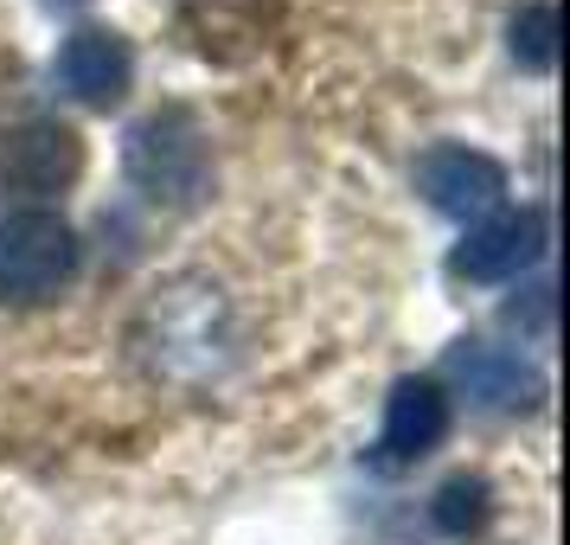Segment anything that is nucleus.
Segmentation results:
<instances>
[{"label":"nucleus","mask_w":570,"mask_h":545,"mask_svg":"<svg viewBox=\"0 0 570 545\" xmlns=\"http://www.w3.org/2000/svg\"><path fill=\"white\" fill-rule=\"evenodd\" d=\"M122 167H129V181L141 199H155V206H199L212 193V142L199 129V116L193 109H155V116H141L129 135H122Z\"/></svg>","instance_id":"1"},{"label":"nucleus","mask_w":570,"mask_h":545,"mask_svg":"<svg viewBox=\"0 0 570 545\" xmlns=\"http://www.w3.org/2000/svg\"><path fill=\"white\" fill-rule=\"evenodd\" d=\"M78 276V232L58 212H7L0 218V302L39 309Z\"/></svg>","instance_id":"2"},{"label":"nucleus","mask_w":570,"mask_h":545,"mask_svg":"<svg viewBox=\"0 0 570 545\" xmlns=\"http://www.w3.org/2000/svg\"><path fill=\"white\" fill-rule=\"evenodd\" d=\"M283 13L288 0H180V39L206 65L237 71V65H257L276 46Z\"/></svg>","instance_id":"3"},{"label":"nucleus","mask_w":570,"mask_h":545,"mask_svg":"<svg viewBox=\"0 0 570 545\" xmlns=\"http://www.w3.org/2000/svg\"><path fill=\"white\" fill-rule=\"evenodd\" d=\"M83 174V142L58 116H27L13 129H0V186L13 199H52Z\"/></svg>","instance_id":"4"},{"label":"nucleus","mask_w":570,"mask_h":545,"mask_svg":"<svg viewBox=\"0 0 570 545\" xmlns=\"http://www.w3.org/2000/svg\"><path fill=\"white\" fill-rule=\"evenodd\" d=\"M416 193L442 212V218H488L507 193V167L481 148H462V142H442L416 160Z\"/></svg>","instance_id":"5"},{"label":"nucleus","mask_w":570,"mask_h":545,"mask_svg":"<svg viewBox=\"0 0 570 545\" xmlns=\"http://www.w3.org/2000/svg\"><path fill=\"white\" fill-rule=\"evenodd\" d=\"M449 437V398L436 379H397L385 398V437L372 449V468H411Z\"/></svg>","instance_id":"6"},{"label":"nucleus","mask_w":570,"mask_h":545,"mask_svg":"<svg viewBox=\"0 0 570 545\" xmlns=\"http://www.w3.org/2000/svg\"><path fill=\"white\" fill-rule=\"evenodd\" d=\"M58 84H65L78 104H90V109L122 104V97H129V84H135L129 39H122V32H109V27L71 32V39H65V52H58Z\"/></svg>","instance_id":"7"},{"label":"nucleus","mask_w":570,"mask_h":545,"mask_svg":"<svg viewBox=\"0 0 570 545\" xmlns=\"http://www.w3.org/2000/svg\"><path fill=\"white\" fill-rule=\"evenodd\" d=\"M539 251H544V212H500V218L468 232L455 270L474 276V283H507L525 263H539Z\"/></svg>","instance_id":"8"},{"label":"nucleus","mask_w":570,"mask_h":545,"mask_svg":"<svg viewBox=\"0 0 570 545\" xmlns=\"http://www.w3.org/2000/svg\"><path fill=\"white\" fill-rule=\"evenodd\" d=\"M449 379H462L468 398H481L493 411H513V405L539 398V372L519 353H500V347H455L449 353Z\"/></svg>","instance_id":"9"},{"label":"nucleus","mask_w":570,"mask_h":545,"mask_svg":"<svg viewBox=\"0 0 570 545\" xmlns=\"http://www.w3.org/2000/svg\"><path fill=\"white\" fill-rule=\"evenodd\" d=\"M430 514L449 539H468V533H481L488 526V481L481 475H455V481H442L436 500H430Z\"/></svg>","instance_id":"10"},{"label":"nucleus","mask_w":570,"mask_h":545,"mask_svg":"<svg viewBox=\"0 0 570 545\" xmlns=\"http://www.w3.org/2000/svg\"><path fill=\"white\" fill-rule=\"evenodd\" d=\"M513 58L525 71H551L558 65V7L551 0H532L513 13Z\"/></svg>","instance_id":"11"},{"label":"nucleus","mask_w":570,"mask_h":545,"mask_svg":"<svg viewBox=\"0 0 570 545\" xmlns=\"http://www.w3.org/2000/svg\"><path fill=\"white\" fill-rule=\"evenodd\" d=\"M52 7H78V0H52Z\"/></svg>","instance_id":"12"}]
</instances>
